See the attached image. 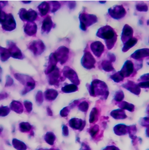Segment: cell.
I'll use <instances>...</instances> for the list:
<instances>
[{
	"label": "cell",
	"mask_w": 149,
	"mask_h": 150,
	"mask_svg": "<svg viewBox=\"0 0 149 150\" xmlns=\"http://www.w3.org/2000/svg\"><path fill=\"white\" fill-rule=\"evenodd\" d=\"M57 60L55 56L54 53L51 54L49 57L48 66L45 70V73L46 74H49L52 71H53L56 68V64L57 62Z\"/></svg>",
	"instance_id": "obj_19"
},
{
	"label": "cell",
	"mask_w": 149,
	"mask_h": 150,
	"mask_svg": "<svg viewBox=\"0 0 149 150\" xmlns=\"http://www.w3.org/2000/svg\"><path fill=\"white\" fill-rule=\"evenodd\" d=\"M96 35L105 40L108 49L110 50L113 47L117 41V34L112 28L108 25L101 28Z\"/></svg>",
	"instance_id": "obj_1"
},
{
	"label": "cell",
	"mask_w": 149,
	"mask_h": 150,
	"mask_svg": "<svg viewBox=\"0 0 149 150\" xmlns=\"http://www.w3.org/2000/svg\"><path fill=\"white\" fill-rule=\"evenodd\" d=\"M102 67L103 70L105 71H111L114 70L112 62L108 60H105L102 62Z\"/></svg>",
	"instance_id": "obj_29"
},
{
	"label": "cell",
	"mask_w": 149,
	"mask_h": 150,
	"mask_svg": "<svg viewBox=\"0 0 149 150\" xmlns=\"http://www.w3.org/2000/svg\"><path fill=\"white\" fill-rule=\"evenodd\" d=\"M7 1H0V10H1V8L7 4Z\"/></svg>",
	"instance_id": "obj_49"
},
{
	"label": "cell",
	"mask_w": 149,
	"mask_h": 150,
	"mask_svg": "<svg viewBox=\"0 0 149 150\" xmlns=\"http://www.w3.org/2000/svg\"><path fill=\"white\" fill-rule=\"evenodd\" d=\"M122 87H124V88L128 89L129 91L136 95H138L141 92V89L140 88L139 86L134 82L130 81L123 84Z\"/></svg>",
	"instance_id": "obj_17"
},
{
	"label": "cell",
	"mask_w": 149,
	"mask_h": 150,
	"mask_svg": "<svg viewBox=\"0 0 149 150\" xmlns=\"http://www.w3.org/2000/svg\"><path fill=\"white\" fill-rule=\"evenodd\" d=\"M48 82L51 85H58V82L60 79H62L60 77V74L59 69L58 68H56L53 71L49 74Z\"/></svg>",
	"instance_id": "obj_15"
},
{
	"label": "cell",
	"mask_w": 149,
	"mask_h": 150,
	"mask_svg": "<svg viewBox=\"0 0 149 150\" xmlns=\"http://www.w3.org/2000/svg\"><path fill=\"white\" fill-rule=\"evenodd\" d=\"M111 115L115 119H123L126 117L124 112L121 110H116L112 112Z\"/></svg>",
	"instance_id": "obj_28"
},
{
	"label": "cell",
	"mask_w": 149,
	"mask_h": 150,
	"mask_svg": "<svg viewBox=\"0 0 149 150\" xmlns=\"http://www.w3.org/2000/svg\"><path fill=\"white\" fill-rule=\"evenodd\" d=\"M99 2H100V3H102V4H105L106 2H105V1H103V2H102V1H100Z\"/></svg>",
	"instance_id": "obj_53"
},
{
	"label": "cell",
	"mask_w": 149,
	"mask_h": 150,
	"mask_svg": "<svg viewBox=\"0 0 149 150\" xmlns=\"http://www.w3.org/2000/svg\"><path fill=\"white\" fill-rule=\"evenodd\" d=\"M24 103L25 107V108H26V109H27V111L29 112H30L32 110V106H33L32 103L30 102V101H24Z\"/></svg>",
	"instance_id": "obj_40"
},
{
	"label": "cell",
	"mask_w": 149,
	"mask_h": 150,
	"mask_svg": "<svg viewBox=\"0 0 149 150\" xmlns=\"http://www.w3.org/2000/svg\"><path fill=\"white\" fill-rule=\"evenodd\" d=\"M148 64H149V63H148Z\"/></svg>",
	"instance_id": "obj_54"
},
{
	"label": "cell",
	"mask_w": 149,
	"mask_h": 150,
	"mask_svg": "<svg viewBox=\"0 0 149 150\" xmlns=\"http://www.w3.org/2000/svg\"><path fill=\"white\" fill-rule=\"evenodd\" d=\"M108 56L110 62H111L115 61V55H113V54H108Z\"/></svg>",
	"instance_id": "obj_47"
},
{
	"label": "cell",
	"mask_w": 149,
	"mask_h": 150,
	"mask_svg": "<svg viewBox=\"0 0 149 150\" xmlns=\"http://www.w3.org/2000/svg\"><path fill=\"white\" fill-rule=\"evenodd\" d=\"M54 54L57 62H60L61 64H63L67 61L69 50L65 46H61L57 50Z\"/></svg>",
	"instance_id": "obj_7"
},
{
	"label": "cell",
	"mask_w": 149,
	"mask_h": 150,
	"mask_svg": "<svg viewBox=\"0 0 149 150\" xmlns=\"http://www.w3.org/2000/svg\"><path fill=\"white\" fill-rule=\"evenodd\" d=\"M118 106L121 109L128 110L129 111H133L135 109V106L134 105L127 102H124V101L121 102Z\"/></svg>",
	"instance_id": "obj_30"
},
{
	"label": "cell",
	"mask_w": 149,
	"mask_h": 150,
	"mask_svg": "<svg viewBox=\"0 0 149 150\" xmlns=\"http://www.w3.org/2000/svg\"><path fill=\"white\" fill-rule=\"evenodd\" d=\"M137 42V39L136 38H132L129 40L124 43V45L122 48L123 52H126L129 51L131 48L134 47Z\"/></svg>",
	"instance_id": "obj_26"
},
{
	"label": "cell",
	"mask_w": 149,
	"mask_h": 150,
	"mask_svg": "<svg viewBox=\"0 0 149 150\" xmlns=\"http://www.w3.org/2000/svg\"><path fill=\"white\" fill-rule=\"evenodd\" d=\"M82 121L81 120L77 119H72V120H70V124L71 127L75 128H78L82 126Z\"/></svg>",
	"instance_id": "obj_31"
},
{
	"label": "cell",
	"mask_w": 149,
	"mask_h": 150,
	"mask_svg": "<svg viewBox=\"0 0 149 150\" xmlns=\"http://www.w3.org/2000/svg\"><path fill=\"white\" fill-rule=\"evenodd\" d=\"M53 23L52 21L51 17L50 16H47L43 21L41 26V32L43 33H48L53 27Z\"/></svg>",
	"instance_id": "obj_18"
},
{
	"label": "cell",
	"mask_w": 149,
	"mask_h": 150,
	"mask_svg": "<svg viewBox=\"0 0 149 150\" xmlns=\"http://www.w3.org/2000/svg\"><path fill=\"white\" fill-rule=\"evenodd\" d=\"M19 15L22 21L27 22H33L37 19L38 16L37 12L32 9L26 10L25 8H21Z\"/></svg>",
	"instance_id": "obj_5"
},
{
	"label": "cell",
	"mask_w": 149,
	"mask_h": 150,
	"mask_svg": "<svg viewBox=\"0 0 149 150\" xmlns=\"http://www.w3.org/2000/svg\"><path fill=\"white\" fill-rule=\"evenodd\" d=\"M95 62L96 61L94 57L89 52H86L82 58V65L85 68L90 69L94 68Z\"/></svg>",
	"instance_id": "obj_10"
},
{
	"label": "cell",
	"mask_w": 149,
	"mask_h": 150,
	"mask_svg": "<svg viewBox=\"0 0 149 150\" xmlns=\"http://www.w3.org/2000/svg\"><path fill=\"white\" fill-rule=\"evenodd\" d=\"M97 110L95 108H94L92 110V111L90 114V122L93 123L95 120V117L97 115Z\"/></svg>",
	"instance_id": "obj_39"
},
{
	"label": "cell",
	"mask_w": 149,
	"mask_h": 150,
	"mask_svg": "<svg viewBox=\"0 0 149 150\" xmlns=\"http://www.w3.org/2000/svg\"><path fill=\"white\" fill-rule=\"evenodd\" d=\"M134 70V66L133 62L127 60L124 63L123 67H122L121 70L119 71L121 74L122 75L123 78L124 77H129L132 74Z\"/></svg>",
	"instance_id": "obj_13"
},
{
	"label": "cell",
	"mask_w": 149,
	"mask_h": 150,
	"mask_svg": "<svg viewBox=\"0 0 149 150\" xmlns=\"http://www.w3.org/2000/svg\"><path fill=\"white\" fill-rule=\"evenodd\" d=\"M47 111L48 112V114L49 115H52V111L51 110V109L49 108H47Z\"/></svg>",
	"instance_id": "obj_50"
},
{
	"label": "cell",
	"mask_w": 149,
	"mask_h": 150,
	"mask_svg": "<svg viewBox=\"0 0 149 150\" xmlns=\"http://www.w3.org/2000/svg\"><path fill=\"white\" fill-rule=\"evenodd\" d=\"M90 95L92 96L97 95L104 96L105 99H107L109 95L108 87L104 82L99 80L93 81L88 87Z\"/></svg>",
	"instance_id": "obj_2"
},
{
	"label": "cell",
	"mask_w": 149,
	"mask_h": 150,
	"mask_svg": "<svg viewBox=\"0 0 149 150\" xmlns=\"http://www.w3.org/2000/svg\"><path fill=\"white\" fill-rule=\"evenodd\" d=\"M28 48L34 55H39L44 52L46 47L41 40H36L30 42L28 46Z\"/></svg>",
	"instance_id": "obj_6"
},
{
	"label": "cell",
	"mask_w": 149,
	"mask_h": 150,
	"mask_svg": "<svg viewBox=\"0 0 149 150\" xmlns=\"http://www.w3.org/2000/svg\"><path fill=\"white\" fill-rule=\"evenodd\" d=\"M149 56V48H143L140 49L137 51L131 56V57L134 59H141L145 57Z\"/></svg>",
	"instance_id": "obj_21"
},
{
	"label": "cell",
	"mask_w": 149,
	"mask_h": 150,
	"mask_svg": "<svg viewBox=\"0 0 149 150\" xmlns=\"http://www.w3.org/2000/svg\"><path fill=\"white\" fill-rule=\"evenodd\" d=\"M50 3L52 4L50 6L52 13H55L61 7V5L58 2L52 1V2H50Z\"/></svg>",
	"instance_id": "obj_32"
},
{
	"label": "cell",
	"mask_w": 149,
	"mask_h": 150,
	"mask_svg": "<svg viewBox=\"0 0 149 150\" xmlns=\"http://www.w3.org/2000/svg\"><path fill=\"white\" fill-rule=\"evenodd\" d=\"M109 15L115 19H120L123 18L126 14L124 8L122 6L115 5L108 10Z\"/></svg>",
	"instance_id": "obj_8"
},
{
	"label": "cell",
	"mask_w": 149,
	"mask_h": 150,
	"mask_svg": "<svg viewBox=\"0 0 149 150\" xmlns=\"http://www.w3.org/2000/svg\"><path fill=\"white\" fill-rule=\"evenodd\" d=\"M136 9L139 11L146 12L148 10V6L146 4H138L136 5Z\"/></svg>",
	"instance_id": "obj_38"
},
{
	"label": "cell",
	"mask_w": 149,
	"mask_h": 150,
	"mask_svg": "<svg viewBox=\"0 0 149 150\" xmlns=\"http://www.w3.org/2000/svg\"><path fill=\"white\" fill-rule=\"evenodd\" d=\"M10 112V109L6 106L0 108V116H6Z\"/></svg>",
	"instance_id": "obj_37"
},
{
	"label": "cell",
	"mask_w": 149,
	"mask_h": 150,
	"mask_svg": "<svg viewBox=\"0 0 149 150\" xmlns=\"http://www.w3.org/2000/svg\"><path fill=\"white\" fill-rule=\"evenodd\" d=\"M58 93L56 90L53 89H48L44 92V98L47 101L54 100L58 96Z\"/></svg>",
	"instance_id": "obj_22"
},
{
	"label": "cell",
	"mask_w": 149,
	"mask_h": 150,
	"mask_svg": "<svg viewBox=\"0 0 149 150\" xmlns=\"http://www.w3.org/2000/svg\"><path fill=\"white\" fill-rule=\"evenodd\" d=\"M1 75H2V69L0 67V82H1Z\"/></svg>",
	"instance_id": "obj_51"
},
{
	"label": "cell",
	"mask_w": 149,
	"mask_h": 150,
	"mask_svg": "<svg viewBox=\"0 0 149 150\" xmlns=\"http://www.w3.org/2000/svg\"><path fill=\"white\" fill-rule=\"evenodd\" d=\"M16 27V24L13 15L11 14H7L5 21L2 24V29L6 31H12Z\"/></svg>",
	"instance_id": "obj_11"
},
{
	"label": "cell",
	"mask_w": 149,
	"mask_h": 150,
	"mask_svg": "<svg viewBox=\"0 0 149 150\" xmlns=\"http://www.w3.org/2000/svg\"><path fill=\"white\" fill-rule=\"evenodd\" d=\"M63 74L64 76L67 78L68 79L74 83L75 85H79L80 84V81L76 73L73 69L68 67H65L63 70Z\"/></svg>",
	"instance_id": "obj_9"
},
{
	"label": "cell",
	"mask_w": 149,
	"mask_h": 150,
	"mask_svg": "<svg viewBox=\"0 0 149 150\" xmlns=\"http://www.w3.org/2000/svg\"><path fill=\"white\" fill-rule=\"evenodd\" d=\"M22 2L24 4H29L31 3V1H22Z\"/></svg>",
	"instance_id": "obj_52"
},
{
	"label": "cell",
	"mask_w": 149,
	"mask_h": 150,
	"mask_svg": "<svg viewBox=\"0 0 149 150\" xmlns=\"http://www.w3.org/2000/svg\"><path fill=\"white\" fill-rule=\"evenodd\" d=\"M69 112L68 108H65L63 109L61 111V115L62 116H67Z\"/></svg>",
	"instance_id": "obj_46"
},
{
	"label": "cell",
	"mask_w": 149,
	"mask_h": 150,
	"mask_svg": "<svg viewBox=\"0 0 149 150\" xmlns=\"http://www.w3.org/2000/svg\"><path fill=\"white\" fill-rule=\"evenodd\" d=\"M38 8L41 16H43L46 15L49 12L50 10V5L47 2H43L38 6Z\"/></svg>",
	"instance_id": "obj_24"
},
{
	"label": "cell",
	"mask_w": 149,
	"mask_h": 150,
	"mask_svg": "<svg viewBox=\"0 0 149 150\" xmlns=\"http://www.w3.org/2000/svg\"><path fill=\"white\" fill-rule=\"evenodd\" d=\"M35 99H36V101L38 104L41 105L44 100V97H43V92L41 91H38L36 95L35 96Z\"/></svg>",
	"instance_id": "obj_35"
},
{
	"label": "cell",
	"mask_w": 149,
	"mask_h": 150,
	"mask_svg": "<svg viewBox=\"0 0 149 150\" xmlns=\"http://www.w3.org/2000/svg\"><path fill=\"white\" fill-rule=\"evenodd\" d=\"M8 96V94L6 92H3V93H0V100L6 98Z\"/></svg>",
	"instance_id": "obj_48"
},
{
	"label": "cell",
	"mask_w": 149,
	"mask_h": 150,
	"mask_svg": "<svg viewBox=\"0 0 149 150\" xmlns=\"http://www.w3.org/2000/svg\"><path fill=\"white\" fill-rule=\"evenodd\" d=\"M138 81H141L143 82H146L149 81V74H146L145 75H142Z\"/></svg>",
	"instance_id": "obj_45"
},
{
	"label": "cell",
	"mask_w": 149,
	"mask_h": 150,
	"mask_svg": "<svg viewBox=\"0 0 149 150\" xmlns=\"http://www.w3.org/2000/svg\"><path fill=\"white\" fill-rule=\"evenodd\" d=\"M110 78L112 79H113L115 82H120L123 80V77L119 71L113 75H112L110 76Z\"/></svg>",
	"instance_id": "obj_33"
},
{
	"label": "cell",
	"mask_w": 149,
	"mask_h": 150,
	"mask_svg": "<svg viewBox=\"0 0 149 150\" xmlns=\"http://www.w3.org/2000/svg\"><path fill=\"white\" fill-rule=\"evenodd\" d=\"M10 50L7 48L0 46V59L2 62H6L10 57Z\"/></svg>",
	"instance_id": "obj_23"
},
{
	"label": "cell",
	"mask_w": 149,
	"mask_h": 150,
	"mask_svg": "<svg viewBox=\"0 0 149 150\" xmlns=\"http://www.w3.org/2000/svg\"><path fill=\"white\" fill-rule=\"evenodd\" d=\"M90 48L94 54L99 57L104 51V46L99 41H96L91 44Z\"/></svg>",
	"instance_id": "obj_14"
},
{
	"label": "cell",
	"mask_w": 149,
	"mask_h": 150,
	"mask_svg": "<svg viewBox=\"0 0 149 150\" xmlns=\"http://www.w3.org/2000/svg\"><path fill=\"white\" fill-rule=\"evenodd\" d=\"M138 86H139V87H141V88H149V81L146 82H141L140 83L138 84Z\"/></svg>",
	"instance_id": "obj_44"
},
{
	"label": "cell",
	"mask_w": 149,
	"mask_h": 150,
	"mask_svg": "<svg viewBox=\"0 0 149 150\" xmlns=\"http://www.w3.org/2000/svg\"><path fill=\"white\" fill-rule=\"evenodd\" d=\"M8 50H10L11 57L17 59H23L22 53L21 52L20 50L16 46L15 43L10 41L8 42Z\"/></svg>",
	"instance_id": "obj_12"
},
{
	"label": "cell",
	"mask_w": 149,
	"mask_h": 150,
	"mask_svg": "<svg viewBox=\"0 0 149 150\" xmlns=\"http://www.w3.org/2000/svg\"><path fill=\"white\" fill-rule=\"evenodd\" d=\"M10 109L18 113H21L23 111V107L19 101H13L10 105Z\"/></svg>",
	"instance_id": "obj_25"
},
{
	"label": "cell",
	"mask_w": 149,
	"mask_h": 150,
	"mask_svg": "<svg viewBox=\"0 0 149 150\" xmlns=\"http://www.w3.org/2000/svg\"><path fill=\"white\" fill-rule=\"evenodd\" d=\"M79 108L81 111H86L89 108L88 103L86 101H83L82 103H80V105H79Z\"/></svg>",
	"instance_id": "obj_36"
},
{
	"label": "cell",
	"mask_w": 149,
	"mask_h": 150,
	"mask_svg": "<svg viewBox=\"0 0 149 150\" xmlns=\"http://www.w3.org/2000/svg\"><path fill=\"white\" fill-rule=\"evenodd\" d=\"M124 98V93L122 91H119L115 93V100L118 102H121Z\"/></svg>",
	"instance_id": "obj_34"
},
{
	"label": "cell",
	"mask_w": 149,
	"mask_h": 150,
	"mask_svg": "<svg viewBox=\"0 0 149 150\" xmlns=\"http://www.w3.org/2000/svg\"><path fill=\"white\" fill-rule=\"evenodd\" d=\"M14 83V81L13 79V78L10 76H7L6 77V82L5 84V87H10L13 85V84Z\"/></svg>",
	"instance_id": "obj_42"
},
{
	"label": "cell",
	"mask_w": 149,
	"mask_h": 150,
	"mask_svg": "<svg viewBox=\"0 0 149 150\" xmlns=\"http://www.w3.org/2000/svg\"><path fill=\"white\" fill-rule=\"evenodd\" d=\"M20 128L22 130H29L30 128V125L27 123H21Z\"/></svg>",
	"instance_id": "obj_43"
},
{
	"label": "cell",
	"mask_w": 149,
	"mask_h": 150,
	"mask_svg": "<svg viewBox=\"0 0 149 150\" xmlns=\"http://www.w3.org/2000/svg\"><path fill=\"white\" fill-rule=\"evenodd\" d=\"M15 78L20 82L22 84H23L25 87L24 89L22 92V94L23 95L33 90L35 87V82L34 79L28 76V75L21 74L19 73H16L14 74Z\"/></svg>",
	"instance_id": "obj_3"
},
{
	"label": "cell",
	"mask_w": 149,
	"mask_h": 150,
	"mask_svg": "<svg viewBox=\"0 0 149 150\" xmlns=\"http://www.w3.org/2000/svg\"><path fill=\"white\" fill-rule=\"evenodd\" d=\"M7 14L2 10H0V24H2L6 18Z\"/></svg>",
	"instance_id": "obj_41"
},
{
	"label": "cell",
	"mask_w": 149,
	"mask_h": 150,
	"mask_svg": "<svg viewBox=\"0 0 149 150\" xmlns=\"http://www.w3.org/2000/svg\"><path fill=\"white\" fill-rule=\"evenodd\" d=\"M133 33H134V31L132 28L127 24L125 25L123 28V30H122V37H121L122 42L124 43H125L126 42L131 39L133 36Z\"/></svg>",
	"instance_id": "obj_16"
},
{
	"label": "cell",
	"mask_w": 149,
	"mask_h": 150,
	"mask_svg": "<svg viewBox=\"0 0 149 150\" xmlns=\"http://www.w3.org/2000/svg\"><path fill=\"white\" fill-rule=\"evenodd\" d=\"M78 90V87L75 84H68L62 88V91L64 93H72Z\"/></svg>",
	"instance_id": "obj_27"
},
{
	"label": "cell",
	"mask_w": 149,
	"mask_h": 150,
	"mask_svg": "<svg viewBox=\"0 0 149 150\" xmlns=\"http://www.w3.org/2000/svg\"><path fill=\"white\" fill-rule=\"evenodd\" d=\"M79 19L80 21V28L84 31H85L87 27L94 24L98 21L96 16L87 13L80 14Z\"/></svg>",
	"instance_id": "obj_4"
},
{
	"label": "cell",
	"mask_w": 149,
	"mask_h": 150,
	"mask_svg": "<svg viewBox=\"0 0 149 150\" xmlns=\"http://www.w3.org/2000/svg\"><path fill=\"white\" fill-rule=\"evenodd\" d=\"M37 31V25L34 22H27L24 27V32L29 36L35 35Z\"/></svg>",
	"instance_id": "obj_20"
}]
</instances>
